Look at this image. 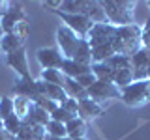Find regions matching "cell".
<instances>
[{
  "label": "cell",
  "instance_id": "2",
  "mask_svg": "<svg viewBox=\"0 0 150 140\" xmlns=\"http://www.w3.org/2000/svg\"><path fill=\"white\" fill-rule=\"evenodd\" d=\"M103 11L107 15V21L112 26H129L135 24V6L137 4L131 0H107V2H100Z\"/></svg>",
  "mask_w": 150,
  "mask_h": 140
},
{
  "label": "cell",
  "instance_id": "1",
  "mask_svg": "<svg viewBox=\"0 0 150 140\" xmlns=\"http://www.w3.org/2000/svg\"><path fill=\"white\" fill-rule=\"evenodd\" d=\"M141 28L139 24H129V26H116V37L112 41V49L116 54L128 56L131 58L135 52L143 49L141 43Z\"/></svg>",
  "mask_w": 150,
  "mask_h": 140
},
{
  "label": "cell",
  "instance_id": "39",
  "mask_svg": "<svg viewBox=\"0 0 150 140\" xmlns=\"http://www.w3.org/2000/svg\"><path fill=\"white\" fill-rule=\"evenodd\" d=\"M4 36V30H2V24H0V37Z\"/></svg>",
  "mask_w": 150,
  "mask_h": 140
},
{
  "label": "cell",
  "instance_id": "9",
  "mask_svg": "<svg viewBox=\"0 0 150 140\" xmlns=\"http://www.w3.org/2000/svg\"><path fill=\"white\" fill-rule=\"evenodd\" d=\"M6 64L15 71L21 78H30V71H28V60H26V50L23 49L15 50V52L6 54Z\"/></svg>",
  "mask_w": 150,
  "mask_h": 140
},
{
  "label": "cell",
  "instance_id": "26",
  "mask_svg": "<svg viewBox=\"0 0 150 140\" xmlns=\"http://www.w3.org/2000/svg\"><path fill=\"white\" fill-rule=\"evenodd\" d=\"M112 71H122V69H133V65H131V58L128 56H120V54H115L111 60H107L105 62Z\"/></svg>",
  "mask_w": 150,
  "mask_h": 140
},
{
  "label": "cell",
  "instance_id": "36",
  "mask_svg": "<svg viewBox=\"0 0 150 140\" xmlns=\"http://www.w3.org/2000/svg\"><path fill=\"white\" fill-rule=\"evenodd\" d=\"M9 9H11V4H9V2H6V0H0V19H2L4 15H6V13L9 11Z\"/></svg>",
  "mask_w": 150,
  "mask_h": 140
},
{
  "label": "cell",
  "instance_id": "28",
  "mask_svg": "<svg viewBox=\"0 0 150 140\" xmlns=\"http://www.w3.org/2000/svg\"><path fill=\"white\" fill-rule=\"evenodd\" d=\"M45 131H47V134H51V136H56V138H68L66 123H60V121L51 120L49 123L45 125Z\"/></svg>",
  "mask_w": 150,
  "mask_h": 140
},
{
  "label": "cell",
  "instance_id": "11",
  "mask_svg": "<svg viewBox=\"0 0 150 140\" xmlns=\"http://www.w3.org/2000/svg\"><path fill=\"white\" fill-rule=\"evenodd\" d=\"M103 110H105V106H103L101 103L90 99V97L79 101V118H83L84 121L94 120V118H98V116H101Z\"/></svg>",
  "mask_w": 150,
  "mask_h": 140
},
{
  "label": "cell",
  "instance_id": "37",
  "mask_svg": "<svg viewBox=\"0 0 150 140\" xmlns=\"http://www.w3.org/2000/svg\"><path fill=\"white\" fill-rule=\"evenodd\" d=\"M0 140H13V136L8 131H4V127H0Z\"/></svg>",
  "mask_w": 150,
  "mask_h": 140
},
{
  "label": "cell",
  "instance_id": "20",
  "mask_svg": "<svg viewBox=\"0 0 150 140\" xmlns=\"http://www.w3.org/2000/svg\"><path fill=\"white\" fill-rule=\"evenodd\" d=\"M71 60H75V62H79L83 65H92V49H90L86 39H81V43H79Z\"/></svg>",
  "mask_w": 150,
  "mask_h": 140
},
{
  "label": "cell",
  "instance_id": "31",
  "mask_svg": "<svg viewBox=\"0 0 150 140\" xmlns=\"http://www.w3.org/2000/svg\"><path fill=\"white\" fill-rule=\"evenodd\" d=\"M75 116H71L69 112H66L62 106H58L56 110L51 112V120H54V121H60V123H68L69 120H73Z\"/></svg>",
  "mask_w": 150,
  "mask_h": 140
},
{
  "label": "cell",
  "instance_id": "5",
  "mask_svg": "<svg viewBox=\"0 0 150 140\" xmlns=\"http://www.w3.org/2000/svg\"><path fill=\"white\" fill-rule=\"evenodd\" d=\"M56 15H58L60 19L64 21V26H68L69 30H73L75 34H77L81 39H86L88 32L92 30L94 22L88 19L86 15H73V13H64V11H54Z\"/></svg>",
  "mask_w": 150,
  "mask_h": 140
},
{
  "label": "cell",
  "instance_id": "12",
  "mask_svg": "<svg viewBox=\"0 0 150 140\" xmlns=\"http://www.w3.org/2000/svg\"><path fill=\"white\" fill-rule=\"evenodd\" d=\"M13 95H21V97H26L34 103V99L40 95L38 92V86H36V80L34 78H19L13 86Z\"/></svg>",
  "mask_w": 150,
  "mask_h": 140
},
{
  "label": "cell",
  "instance_id": "19",
  "mask_svg": "<svg viewBox=\"0 0 150 140\" xmlns=\"http://www.w3.org/2000/svg\"><path fill=\"white\" fill-rule=\"evenodd\" d=\"M32 105H34V103H32L30 99H26V97L13 95V112H15L17 118L26 120V118H28V114H30Z\"/></svg>",
  "mask_w": 150,
  "mask_h": 140
},
{
  "label": "cell",
  "instance_id": "15",
  "mask_svg": "<svg viewBox=\"0 0 150 140\" xmlns=\"http://www.w3.org/2000/svg\"><path fill=\"white\" fill-rule=\"evenodd\" d=\"M66 131H68V138H86L88 125L83 118L75 116L73 120H69L66 123Z\"/></svg>",
  "mask_w": 150,
  "mask_h": 140
},
{
  "label": "cell",
  "instance_id": "29",
  "mask_svg": "<svg viewBox=\"0 0 150 140\" xmlns=\"http://www.w3.org/2000/svg\"><path fill=\"white\" fill-rule=\"evenodd\" d=\"M11 114H13V97H8V95L0 97V118L6 120Z\"/></svg>",
  "mask_w": 150,
  "mask_h": 140
},
{
  "label": "cell",
  "instance_id": "14",
  "mask_svg": "<svg viewBox=\"0 0 150 140\" xmlns=\"http://www.w3.org/2000/svg\"><path fill=\"white\" fill-rule=\"evenodd\" d=\"M62 88H64L66 95L71 97V99H75V101H81V99H86V97H88V90L83 88L75 78H68V77H66Z\"/></svg>",
  "mask_w": 150,
  "mask_h": 140
},
{
  "label": "cell",
  "instance_id": "7",
  "mask_svg": "<svg viewBox=\"0 0 150 140\" xmlns=\"http://www.w3.org/2000/svg\"><path fill=\"white\" fill-rule=\"evenodd\" d=\"M88 97L94 99V101H98V103L109 101V99H120V90L112 82L96 80L90 88H88Z\"/></svg>",
  "mask_w": 150,
  "mask_h": 140
},
{
  "label": "cell",
  "instance_id": "10",
  "mask_svg": "<svg viewBox=\"0 0 150 140\" xmlns=\"http://www.w3.org/2000/svg\"><path fill=\"white\" fill-rule=\"evenodd\" d=\"M25 21H28L25 9H23L21 6H15V8H11L6 15L0 19V24H2L4 34H11V32L15 30V26L21 24V22H25Z\"/></svg>",
  "mask_w": 150,
  "mask_h": 140
},
{
  "label": "cell",
  "instance_id": "23",
  "mask_svg": "<svg viewBox=\"0 0 150 140\" xmlns=\"http://www.w3.org/2000/svg\"><path fill=\"white\" fill-rule=\"evenodd\" d=\"M28 121H32V123H38V125H45L51 121V114L49 112H45L41 106H38V105H32V108H30V114H28Z\"/></svg>",
  "mask_w": 150,
  "mask_h": 140
},
{
  "label": "cell",
  "instance_id": "21",
  "mask_svg": "<svg viewBox=\"0 0 150 140\" xmlns=\"http://www.w3.org/2000/svg\"><path fill=\"white\" fill-rule=\"evenodd\" d=\"M115 54H116V52H115V49H112V43L94 47V49H92V64L107 62V60H111Z\"/></svg>",
  "mask_w": 150,
  "mask_h": 140
},
{
  "label": "cell",
  "instance_id": "41",
  "mask_svg": "<svg viewBox=\"0 0 150 140\" xmlns=\"http://www.w3.org/2000/svg\"><path fill=\"white\" fill-rule=\"evenodd\" d=\"M0 127H2V118H0Z\"/></svg>",
  "mask_w": 150,
  "mask_h": 140
},
{
  "label": "cell",
  "instance_id": "33",
  "mask_svg": "<svg viewBox=\"0 0 150 140\" xmlns=\"http://www.w3.org/2000/svg\"><path fill=\"white\" fill-rule=\"evenodd\" d=\"M60 106H62L66 112H69L71 116H79V101L71 99V97H66V101L60 103Z\"/></svg>",
  "mask_w": 150,
  "mask_h": 140
},
{
  "label": "cell",
  "instance_id": "43",
  "mask_svg": "<svg viewBox=\"0 0 150 140\" xmlns=\"http://www.w3.org/2000/svg\"><path fill=\"white\" fill-rule=\"evenodd\" d=\"M0 52H2V50H0Z\"/></svg>",
  "mask_w": 150,
  "mask_h": 140
},
{
  "label": "cell",
  "instance_id": "13",
  "mask_svg": "<svg viewBox=\"0 0 150 140\" xmlns=\"http://www.w3.org/2000/svg\"><path fill=\"white\" fill-rule=\"evenodd\" d=\"M60 71H62L64 77H68V78H77V77H81V75H84V73H90L92 69H90V65H83V64L75 62V60L64 58Z\"/></svg>",
  "mask_w": 150,
  "mask_h": 140
},
{
  "label": "cell",
  "instance_id": "25",
  "mask_svg": "<svg viewBox=\"0 0 150 140\" xmlns=\"http://www.w3.org/2000/svg\"><path fill=\"white\" fill-rule=\"evenodd\" d=\"M131 82H133V69H122V71H115L112 84H115L118 90H124V88H128Z\"/></svg>",
  "mask_w": 150,
  "mask_h": 140
},
{
  "label": "cell",
  "instance_id": "32",
  "mask_svg": "<svg viewBox=\"0 0 150 140\" xmlns=\"http://www.w3.org/2000/svg\"><path fill=\"white\" fill-rule=\"evenodd\" d=\"M13 34H15L21 41H25V43H26L28 36H30V22L25 21V22H21V24H17L15 30H13Z\"/></svg>",
  "mask_w": 150,
  "mask_h": 140
},
{
  "label": "cell",
  "instance_id": "34",
  "mask_svg": "<svg viewBox=\"0 0 150 140\" xmlns=\"http://www.w3.org/2000/svg\"><path fill=\"white\" fill-rule=\"evenodd\" d=\"M75 80H77L79 84H81L83 88H86V90H88V88H90L92 84L96 82V77H94V73L90 71V73H84V75H81V77H77Z\"/></svg>",
  "mask_w": 150,
  "mask_h": 140
},
{
  "label": "cell",
  "instance_id": "38",
  "mask_svg": "<svg viewBox=\"0 0 150 140\" xmlns=\"http://www.w3.org/2000/svg\"><path fill=\"white\" fill-rule=\"evenodd\" d=\"M45 140H68V138H56V136H51V134H47Z\"/></svg>",
  "mask_w": 150,
  "mask_h": 140
},
{
  "label": "cell",
  "instance_id": "42",
  "mask_svg": "<svg viewBox=\"0 0 150 140\" xmlns=\"http://www.w3.org/2000/svg\"><path fill=\"white\" fill-rule=\"evenodd\" d=\"M13 140H19V138H17V136H15V138H13Z\"/></svg>",
  "mask_w": 150,
  "mask_h": 140
},
{
  "label": "cell",
  "instance_id": "18",
  "mask_svg": "<svg viewBox=\"0 0 150 140\" xmlns=\"http://www.w3.org/2000/svg\"><path fill=\"white\" fill-rule=\"evenodd\" d=\"M84 15L90 19L94 24H103V22H109V21H107L105 11H103V8H101V4L96 2V0H90V2H88V9H86V13H84Z\"/></svg>",
  "mask_w": 150,
  "mask_h": 140
},
{
  "label": "cell",
  "instance_id": "17",
  "mask_svg": "<svg viewBox=\"0 0 150 140\" xmlns=\"http://www.w3.org/2000/svg\"><path fill=\"white\" fill-rule=\"evenodd\" d=\"M90 0H62L60 4V11L64 13H73V15H84L88 9Z\"/></svg>",
  "mask_w": 150,
  "mask_h": 140
},
{
  "label": "cell",
  "instance_id": "24",
  "mask_svg": "<svg viewBox=\"0 0 150 140\" xmlns=\"http://www.w3.org/2000/svg\"><path fill=\"white\" fill-rule=\"evenodd\" d=\"M40 78L47 84H54V86H62L64 84V73L60 69H41Z\"/></svg>",
  "mask_w": 150,
  "mask_h": 140
},
{
  "label": "cell",
  "instance_id": "8",
  "mask_svg": "<svg viewBox=\"0 0 150 140\" xmlns=\"http://www.w3.org/2000/svg\"><path fill=\"white\" fill-rule=\"evenodd\" d=\"M36 58H38V64L41 65V69H60L62 67V62H64V56L54 47L38 49Z\"/></svg>",
  "mask_w": 150,
  "mask_h": 140
},
{
  "label": "cell",
  "instance_id": "30",
  "mask_svg": "<svg viewBox=\"0 0 150 140\" xmlns=\"http://www.w3.org/2000/svg\"><path fill=\"white\" fill-rule=\"evenodd\" d=\"M34 105H38V106H41V108H43L45 112H53V110H56L58 108V103H54V101H51L49 97H45V95H38L36 99H34Z\"/></svg>",
  "mask_w": 150,
  "mask_h": 140
},
{
  "label": "cell",
  "instance_id": "3",
  "mask_svg": "<svg viewBox=\"0 0 150 140\" xmlns=\"http://www.w3.org/2000/svg\"><path fill=\"white\" fill-rule=\"evenodd\" d=\"M120 99L128 106H143L150 101V78L133 80L128 88L120 90Z\"/></svg>",
  "mask_w": 150,
  "mask_h": 140
},
{
  "label": "cell",
  "instance_id": "40",
  "mask_svg": "<svg viewBox=\"0 0 150 140\" xmlns=\"http://www.w3.org/2000/svg\"><path fill=\"white\" fill-rule=\"evenodd\" d=\"M68 140H86V138H68Z\"/></svg>",
  "mask_w": 150,
  "mask_h": 140
},
{
  "label": "cell",
  "instance_id": "35",
  "mask_svg": "<svg viewBox=\"0 0 150 140\" xmlns=\"http://www.w3.org/2000/svg\"><path fill=\"white\" fill-rule=\"evenodd\" d=\"M60 4L62 2H54V0H49V2H43V8H47V9H51V11H58L60 9Z\"/></svg>",
  "mask_w": 150,
  "mask_h": 140
},
{
  "label": "cell",
  "instance_id": "16",
  "mask_svg": "<svg viewBox=\"0 0 150 140\" xmlns=\"http://www.w3.org/2000/svg\"><path fill=\"white\" fill-rule=\"evenodd\" d=\"M25 47V41H21L19 37L13 34H4L0 37V50H2L4 54H9V52H15V50L23 49Z\"/></svg>",
  "mask_w": 150,
  "mask_h": 140
},
{
  "label": "cell",
  "instance_id": "27",
  "mask_svg": "<svg viewBox=\"0 0 150 140\" xmlns=\"http://www.w3.org/2000/svg\"><path fill=\"white\" fill-rule=\"evenodd\" d=\"M21 125H23V120L17 118L15 112H13L11 116H8L6 120H2V127H4V131H8V133L11 134L13 138L19 134V131H21Z\"/></svg>",
  "mask_w": 150,
  "mask_h": 140
},
{
  "label": "cell",
  "instance_id": "4",
  "mask_svg": "<svg viewBox=\"0 0 150 140\" xmlns=\"http://www.w3.org/2000/svg\"><path fill=\"white\" fill-rule=\"evenodd\" d=\"M79 43H81V37L75 34L73 30H69V28L64 26V24L58 26V30H56V45H58V50L64 58L71 60Z\"/></svg>",
  "mask_w": 150,
  "mask_h": 140
},
{
  "label": "cell",
  "instance_id": "22",
  "mask_svg": "<svg viewBox=\"0 0 150 140\" xmlns=\"http://www.w3.org/2000/svg\"><path fill=\"white\" fill-rule=\"evenodd\" d=\"M94 77H96V80H103V82H112V78H115V71L107 65L105 62H100V64H92L90 65Z\"/></svg>",
  "mask_w": 150,
  "mask_h": 140
},
{
  "label": "cell",
  "instance_id": "6",
  "mask_svg": "<svg viewBox=\"0 0 150 140\" xmlns=\"http://www.w3.org/2000/svg\"><path fill=\"white\" fill-rule=\"evenodd\" d=\"M115 37H116V26H112L111 22H103V24L92 26V30L86 36V41L90 45V49H94V47H100V45L112 43Z\"/></svg>",
  "mask_w": 150,
  "mask_h": 140
}]
</instances>
